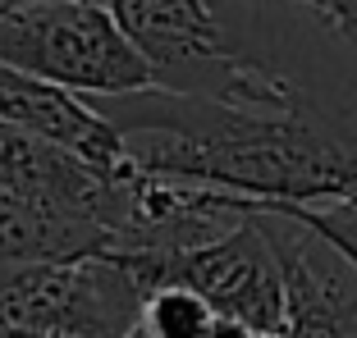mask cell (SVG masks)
<instances>
[{
  "label": "cell",
  "mask_w": 357,
  "mask_h": 338,
  "mask_svg": "<svg viewBox=\"0 0 357 338\" xmlns=\"http://www.w3.org/2000/svg\"><path fill=\"white\" fill-rule=\"evenodd\" d=\"M110 252V238L83 224H64L0 188V270L51 261H92Z\"/></svg>",
  "instance_id": "cell-8"
},
{
  "label": "cell",
  "mask_w": 357,
  "mask_h": 338,
  "mask_svg": "<svg viewBox=\"0 0 357 338\" xmlns=\"http://www.w3.org/2000/svg\"><path fill=\"white\" fill-rule=\"evenodd\" d=\"M215 320L220 316L188 288H160L147 297V311H142V329L151 338H211Z\"/></svg>",
  "instance_id": "cell-9"
},
{
  "label": "cell",
  "mask_w": 357,
  "mask_h": 338,
  "mask_svg": "<svg viewBox=\"0 0 357 338\" xmlns=\"http://www.w3.org/2000/svg\"><path fill=\"white\" fill-rule=\"evenodd\" d=\"M0 188L64 224L105 233L115 247V238L124 233L128 215H133L137 165L105 174V169L87 165L83 156L55 147V142H42L23 128L0 124Z\"/></svg>",
  "instance_id": "cell-6"
},
{
  "label": "cell",
  "mask_w": 357,
  "mask_h": 338,
  "mask_svg": "<svg viewBox=\"0 0 357 338\" xmlns=\"http://www.w3.org/2000/svg\"><path fill=\"white\" fill-rule=\"evenodd\" d=\"M0 338H55V334H32V329H14V325H0Z\"/></svg>",
  "instance_id": "cell-11"
},
{
  "label": "cell",
  "mask_w": 357,
  "mask_h": 338,
  "mask_svg": "<svg viewBox=\"0 0 357 338\" xmlns=\"http://www.w3.org/2000/svg\"><path fill=\"white\" fill-rule=\"evenodd\" d=\"M87 106L124 133L128 160L151 179L294 206L344 201L357 179V133L312 106L261 115L165 87L96 96Z\"/></svg>",
  "instance_id": "cell-1"
},
{
  "label": "cell",
  "mask_w": 357,
  "mask_h": 338,
  "mask_svg": "<svg viewBox=\"0 0 357 338\" xmlns=\"http://www.w3.org/2000/svg\"><path fill=\"white\" fill-rule=\"evenodd\" d=\"M101 5L115 14L124 37L151 64V83L165 92L261 115H294L307 106V96L289 78L243 60L220 42L206 0H101Z\"/></svg>",
  "instance_id": "cell-2"
},
{
  "label": "cell",
  "mask_w": 357,
  "mask_h": 338,
  "mask_svg": "<svg viewBox=\"0 0 357 338\" xmlns=\"http://www.w3.org/2000/svg\"><path fill=\"white\" fill-rule=\"evenodd\" d=\"M0 60L83 101L156 87L151 64L124 37V28L101 0H37V5L5 10Z\"/></svg>",
  "instance_id": "cell-3"
},
{
  "label": "cell",
  "mask_w": 357,
  "mask_h": 338,
  "mask_svg": "<svg viewBox=\"0 0 357 338\" xmlns=\"http://www.w3.org/2000/svg\"><path fill=\"white\" fill-rule=\"evenodd\" d=\"M128 338H151V334H147V329H142V325H137V329H133V334H128Z\"/></svg>",
  "instance_id": "cell-14"
},
{
  "label": "cell",
  "mask_w": 357,
  "mask_h": 338,
  "mask_svg": "<svg viewBox=\"0 0 357 338\" xmlns=\"http://www.w3.org/2000/svg\"><path fill=\"white\" fill-rule=\"evenodd\" d=\"M147 293L110 256L0 270V325L55 338H128Z\"/></svg>",
  "instance_id": "cell-5"
},
{
  "label": "cell",
  "mask_w": 357,
  "mask_h": 338,
  "mask_svg": "<svg viewBox=\"0 0 357 338\" xmlns=\"http://www.w3.org/2000/svg\"><path fill=\"white\" fill-rule=\"evenodd\" d=\"M326 23L335 32H344L348 42H353V51H357V0H326Z\"/></svg>",
  "instance_id": "cell-10"
},
{
  "label": "cell",
  "mask_w": 357,
  "mask_h": 338,
  "mask_svg": "<svg viewBox=\"0 0 357 338\" xmlns=\"http://www.w3.org/2000/svg\"><path fill=\"white\" fill-rule=\"evenodd\" d=\"M344 201H348V206H357V179H353V188H348V197H344Z\"/></svg>",
  "instance_id": "cell-13"
},
{
  "label": "cell",
  "mask_w": 357,
  "mask_h": 338,
  "mask_svg": "<svg viewBox=\"0 0 357 338\" xmlns=\"http://www.w3.org/2000/svg\"><path fill=\"white\" fill-rule=\"evenodd\" d=\"M110 261L124 265L147 297L160 288H188L220 320H238L257 334L284 338L289 325L284 270L257 215H248L215 243L178 252H110Z\"/></svg>",
  "instance_id": "cell-4"
},
{
  "label": "cell",
  "mask_w": 357,
  "mask_h": 338,
  "mask_svg": "<svg viewBox=\"0 0 357 338\" xmlns=\"http://www.w3.org/2000/svg\"><path fill=\"white\" fill-rule=\"evenodd\" d=\"M294 5H312V10H316V14L326 10V0H294Z\"/></svg>",
  "instance_id": "cell-12"
},
{
  "label": "cell",
  "mask_w": 357,
  "mask_h": 338,
  "mask_svg": "<svg viewBox=\"0 0 357 338\" xmlns=\"http://www.w3.org/2000/svg\"><path fill=\"white\" fill-rule=\"evenodd\" d=\"M0 124L23 128L42 142H55V147L83 156L87 165L105 169V174H119V169L133 165L124 133L101 110H92L83 96L64 92L46 78L23 74L5 60H0Z\"/></svg>",
  "instance_id": "cell-7"
}]
</instances>
